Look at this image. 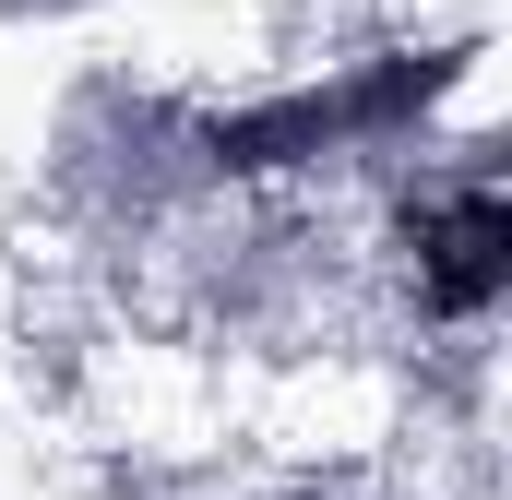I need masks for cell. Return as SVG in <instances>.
<instances>
[{
    "instance_id": "obj_1",
    "label": "cell",
    "mask_w": 512,
    "mask_h": 500,
    "mask_svg": "<svg viewBox=\"0 0 512 500\" xmlns=\"http://www.w3.org/2000/svg\"><path fill=\"white\" fill-rule=\"evenodd\" d=\"M453 48H417V60H370V72H334V84H286L262 108H215L191 120V155L215 179H274V167H322V155H382L393 131H417L453 96Z\"/></svg>"
},
{
    "instance_id": "obj_2",
    "label": "cell",
    "mask_w": 512,
    "mask_h": 500,
    "mask_svg": "<svg viewBox=\"0 0 512 500\" xmlns=\"http://www.w3.org/2000/svg\"><path fill=\"white\" fill-rule=\"evenodd\" d=\"M405 262H417V310L429 322H489L512 286V203L489 167L441 179L429 203H405Z\"/></svg>"
}]
</instances>
